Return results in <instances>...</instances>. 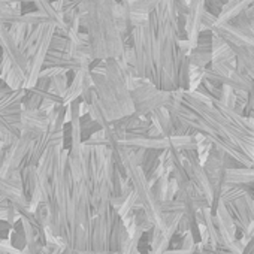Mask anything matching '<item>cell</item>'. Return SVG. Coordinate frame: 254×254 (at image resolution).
I'll list each match as a JSON object with an SVG mask.
<instances>
[{
	"label": "cell",
	"instance_id": "1",
	"mask_svg": "<svg viewBox=\"0 0 254 254\" xmlns=\"http://www.w3.org/2000/svg\"><path fill=\"white\" fill-rule=\"evenodd\" d=\"M130 35L136 76L165 91L189 88L190 62L180 44L183 36L175 0H160Z\"/></svg>",
	"mask_w": 254,
	"mask_h": 254
},
{
	"label": "cell",
	"instance_id": "2",
	"mask_svg": "<svg viewBox=\"0 0 254 254\" xmlns=\"http://www.w3.org/2000/svg\"><path fill=\"white\" fill-rule=\"evenodd\" d=\"M172 118L206 138L212 147L238 160L242 166H254V118L238 114L221 100L199 91L175 90L166 106Z\"/></svg>",
	"mask_w": 254,
	"mask_h": 254
},
{
	"label": "cell",
	"instance_id": "3",
	"mask_svg": "<svg viewBox=\"0 0 254 254\" xmlns=\"http://www.w3.org/2000/svg\"><path fill=\"white\" fill-rule=\"evenodd\" d=\"M114 0H82L79 27L88 38L93 60L124 59V42L114 15Z\"/></svg>",
	"mask_w": 254,
	"mask_h": 254
},
{
	"label": "cell",
	"instance_id": "4",
	"mask_svg": "<svg viewBox=\"0 0 254 254\" xmlns=\"http://www.w3.org/2000/svg\"><path fill=\"white\" fill-rule=\"evenodd\" d=\"M130 239L123 218L117 209L111 205L103 212L93 214L90 230H88V245L87 250L97 253L118 251Z\"/></svg>",
	"mask_w": 254,
	"mask_h": 254
},
{
	"label": "cell",
	"instance_id": "5",
	"mask_svg": "<svg viewBox=\"0 0 254 254\" xmlns=\"http://www.w3.org/2000/svg\"><path fill=\"white\" fill-rule=\"evenodd\" d=\"M211 32L230 45L236 62L254 79V32L251 30L244 14H239L229 23L214 24Z\"/></svg>",
	"mask_w": 254,
	"mask_h": 254
},
{
	"label": "cell",
	"instance_id": "6",
	"mask_svg": "<svg viewBox=\"0 0 254 254\" xmlns=\"http://www.w3.org/2000/svg\"><path fill=\"white\" fill-rule=\"evenodd\" d=\"M171 93L172 91L160 90L151 82L142 79L136 87L130 90V97L133 102V112L141 117H145L159 108L168 106V103L171 102Z\"/></svg>",
	"mask_w": 254,
	"mask_h": 254
},
{
	"label": "cell",
	"instance_id": "7",
	"mask_svg": "<svg viewBox=\"0 0 254 254\" xmlns=\"http://www.w3.org/2000/svg\"><path fill=\"white\" fill-rule=\"evenodd\" d=\"M35 136L36 135L29 130H21V135L14 142L3 147L0 151V175L8 177L14 171H20Z\"/></svg>",
	"mask_w": 254,
	"mask_h": 254
},
{
	"label": "cell",
	"instance_id": "8",
	"mask_svg": "<svg viewBox=\"0 0 254 254\" xmlns=\"http://www.w3.org/2000/svg\"><path fill=\"white\" fill-rule=\"evenodd\" d=\"M229 214L233 218V223L236 226V236H241L245 232V227L248 223L254 218V203H253V194L245 193L239 197H236L232 202L224 203Z\"/></svg>",
	"mask_w": 254,
	"mask_h": 254
},
{
	"label": "cell",
	"instance_id": "9",
	"mask_svg": "<svg viewBox=\"0 0 254 254\" xmlns=\"http://www.w3.org/2000/svg\"><path fill=\"white\" fill-rule=\"evenodd\" d=\"M0 197L14 203L18 211L29 209V200L21 189V175L20 171H14L8 177L0 175Z\"/></svg>",
	"mask_w": 254,
	"mask_h": 254
},
{
	"label": "cell",
	"instance_id": "10",
	"mask_svg": "<svg viewBox=\"0 0 254 254\" xmlns=\"http://www.w3.org/2000/svg\"><path fill=\"white\" fill-rule=\"evenodd\" d=\"M203 14H205V0H189V8L186 15V36L190 50L196 45L197 36L200 33V23Z\"/></svg>",
	"mask_w": 254,
	"mask_h": 254
},
{
	"label": "cell",
	"instance_id": "11",
	"mask_svg": "<svg viewBox=\"0 0 254 254\" xmlns=\"http://www.w3.org/2000/svg\"><path fill=\"white\" fill-rule=\"evenodd\" d=\"M0 50H2V54L6 56L11 62V64L18 69L24 78L27 73V59L23 54V51L20 50V47L17 45V42L14 41V38L9 35V32L6 30V27L0 26Z\"/></svg>",
	"mask_w": 254,
	"mask_h": 254
},
{
	"label": "cell",
	"instance_id": "12",
	"mask_svg": "<svg viewBox=\"0 0 254 254\" xmlns=\"http://www.w3.org/2000/svg\"><path fill=\"white\" fill-rule=\"evenodd\" d=\"M211 48H212V32L202 30L197 36L196 45L189 53L190 66L206 67L211 63Z\"/></svg>",
	"mask_w": 254,
	"mask_h": 254
},
{
	"label": "cell",
	"instance_id": "13",
	"mask_svg": "<svg viewBox=\"0 0 254 254\" xmlns=\"http://www.w3.org/2000/svg\"><path fill=\"white\" fill-rule=\"evenodd\" d=\"M50 114L41 109L23 108L21 109V130H29L35 135L44 132L50 124Z\"/></svg>",
	"mask_w": 254,
	"mask_h": 254
},
{
	"label": "cell",
	"instance_id": "14",
	"mask_svg": "<svg viewBox=\"0 0 254 254\" xmlns=\"http://www.w3.org/2000/svg\"><path fill=\"white\" fill-rule=\"evenodd\" d=\"M44 67H60V69H66V70L79 69L78 63L69 56V53L60 51V50H53V48H48V51H47L42 69Z\"/></svg>",
	"mask_w": 254,
	"mask_h": 254
},
{
	"label": "cell",
	"instance_id": "15",
	"mask_svg": "<svg viewBox=\"0 0 254 254\" xmlns=\"http://www.w3.org/2000/svg\"><path fill=\"white\" fill-rule=\"evenodd\" d=\"M251 2L253 0H226V3L223 5V9L214 24H223L232 21L239 14H242Z\"/></svg>",
	"mask_w": 254,
	"mask_h": 254
},
{
	"label": "cell",
	"instance_id": "16",
	"mask_svg": "<svg viewBox=\"0 0 254 254\" xmlns=\"http://www.w3.org/2000/svg\"><path fill=\"white\" fill-rule=\"evenodd\" d=\"M224 183L232 184H254V166H239L224 171Z\"/></svg>",
	"mask_w": 254,
	"mask_h": 254
},
{
	"label": "cell",
	"instance_id": "17",
	"mask_svg": "<svg viewBox=\"0 0 254 254\" xmlns=\"http://www.w3.org/2000/svg\"><path fill=\"white\" fill-rule=\"evenodd\" d=\"M151 121L157 126V129L162 132L165 136H172V118L169 114V109L166 106L156 109L154 112L150 114Z\"/></svg>",
	"mask_w": 254,
	"mask_h": 254
},
{
	"label": "cell",
	"instance_id": "18",
	"mask_svg": "<svg viewBox=\"0 0 254 254\" xmlns=\"http://www.w3.org/2000/svg\"><path fill=\"white\" fill-rule=\"evenodd\" d=\"M21 14H23L21 3H11V5L0 6V26L8 29L14 23H18Z\"/></svg>",
	"mask_w": 254,
	"mask_h": 254
},
{
	"label": "cell",
	"instance_id": "19",
	"mask_svg": "<svg viewBox=\"0 0 254 254\" xmlns=\"http://www.w3.org/2000/svg\"><path fill=\"white\" fill-rule=\"evenodd\" d=\"M70 72V70H69ZM69 72H63V73H57L54 76L50 78V91L59 97H64L66 90L69 87Z\"/></svg>",
	"mask_w": 254,
	"mask_h": 254
},
{
	"label": "cell",
	"instance_id": "20",
	"mask_svg": "<svg viewBox=\"0 0 254 254\" xmlns=\"http://www.w3.org/2000/svg\"><path fill=\"white\" fill-rule=\"evenodd\" d=\"M3 81L6 82V85H8L11 90H20V88H23V84H24V75H23L18 69H15V67L12 66V67L5 73Z\"/></svg>",
	"mask_w": 254,
	"mask_h": 254
},
{
	"label": "cell",
	"instance_id": "21",
	"mask_svg": "<svg viewBox=\"0 0 254 254\" xmlns=\"http://www.w3.org/2000/svg\"><path fill=\"white\" fill-rule=\"evenodd\" d=\"M203 79V67H196V66H190L189 70V88L190 91H194L197 88V85L202 82Z\"/></svg>",
	"mask_w": 254,
	"mask_h": 254
},
{
	"label": "cell",
	"instance_id": "22",
	"mask_svg": "<svg viewBox=\"0 0 254 254\" xmlns=\"http://www.w3.org/2000/svg\"><path fill=\"white\" fill-rule=\"evenodd\" d=\"M224 3L226 0H205V11L212 14L214 17H218Z\"/></svg>",
	"mask_w": 254,
	"mask_h": 254
},
{
	"label": "cell",
	"instance_id": "23",
	"mask_svg": "<svg viewBox=\"0 0 254 254\" xmlns=\"http://www.w3.org/2000/svg\"><path fill=\"white\" fill-rule=\"evenodd\" d=\"M242 14H244V17L247 18V21H248V24H250L251 30L254 32V0H253V2L245 8V11H244Z\"/></svg>",
	"mask_w": 254,
	"mask_h": 254
},
{
	"label": "cell",
	"instance_id": "24",
	"mask_svg": "<svg viewBox=\"0 0 254 254\" xmlns=\"http://www.w3.org/2000/svg\"><path fill=\"white\" fill-rule=\"evenodd\" d=\"M199 254H236L226 248H202Z\"/></svg>",
	"mask_w": 254,
	"mask_h": 254
},
{
	"label": "cell",
	"instance_id": "25",
	"mask_svg": "<svg viewBox=\"0 0 254 254\" xmlns=\"http://www.w3.org/2000/svg\"><path fill=\"white\" fill-rule=\"evenodd\" d=\"M194 250H186V248H168L163 254H193Z\"/></svg>",
	"mask_w": 254,
	"mask_h": 254
},
{
	"label": "cell",
	"instance_id": "26",
	"mask_svg": "<svg viewBox=\"0 0 254 254\" xmlns=\"http://www.w3.org/2000/svg\"><path fill=\"white\" fill-rule=\"evenodd\" d=\"M242 254H254V235L251 236V239L247 242V245L244 247Z\"/></svg>",
	"mask_w": 254,
	"mask_h": 254
},
{
	"label": "cell",
	"instance_id": "27",
	"mask_svg": "<svg viewBox=\"0 0 254 254\" xmlns=\"http://www.w3.org/2000/svg\"><path fill=\"white\" fill-rule=\"evenodd\" d=\"M26 2H38V0H0V6L11 5V3H26ZM50 2H53V0H50Z\"/></svg>",
	"mask_w": 254,
	"mask_h": 254
},
{
	"label": "cell",
	"instance_id": "28",
	"mask_svg": "<svg viewBox=\"0 0 254 254\" xmlns=\"http://www.w3.org/2000/svg\"><path fill=\"white\" fill-rule=\"evenodd\" d=\"M70 2H73V3H76V5H78V3H81V2H82V0H70Z\"/></svg>",
	"mask_w": 254,
	"mask_h": 254
},
{
	"label": "cell",
	"instance_id": "29",
	"mask_svg": "<svg viewBox=\"0 0 254 254\" xmlns=\"http://www.w3.org/2000/svg\"><path fill=\"white\" fill-rule=\"evenodd\" d=\"M115 3H121V2H124V0H114Z\"/></svg>",
	"mask_w": 254,
	"mask_h": 254
},
{
	"label": "cell",
	"instance_id": "30",
	"mask_svg": "<svg viewBox=\"0 0 254 254\" xmlns=\"http://www.w3.org/2000/svg\"><path fill=\"white\" fill-rule=\"evenodd\" d=\"M253 203H254V194H253Z\"/></svg>",
	"mask_w": 254,
	"mask_h": 254
}]
</instances>
